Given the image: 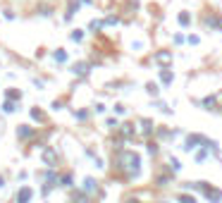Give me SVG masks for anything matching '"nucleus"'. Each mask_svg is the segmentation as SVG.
<instances>
[{
    "instance_id": "1",
    "label": "nucleus",
    "mask_w": 222,
    "mask_h": 203,
    "mask_svg": "<svg viewBox=\"0 0 222 203\" xmlns=\"http://www.w3.org/2000/svg\"><path fill=\"white\" fill-rule=\"evenodd\" d=\"M29 198H31V191H29V189H22V191H19V196H17L19 203H27Z\"/></svg>"
},
{
    "instance_id": "2",
    "label": "nucleus",
    "mask_w": 222,
    "mask_h": 203,
    "mask_svg": "<svg viewBox=\"0 0 222 203\" xmlns=\"http://www.w3.org/2000/svg\"><path fill=\"white\" fill-rule=\"evenodd\" d=\"M0 186H2V177H0Z\"/></svg>"
}]
</instances>
